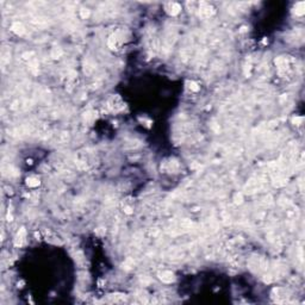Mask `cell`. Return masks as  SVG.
I'll return each instance as SVG.
<instances>
[{
    "instance_id": "16",
    "label": "cell",
    "mask_w": 305,
    "mask_h": 305,
    "mask_svg": "<svg viewBox=\"0 0 305 305\" xmlns=\"http://www.w3.org/2000/svg\"><path fill=\"white\" fill-rule=\"evenodd\" d=\"M32 55H33V53H25V54L23 55V57H24L25 60H29V58H30L29 56H32ZM30 60H31V58H30Z\"/></svg>"
},
{
    "instance_id": "6",
    "label": "cell",
    "mask_w": 305,
    "mask_h": 305,
    "mask_svg": "<svg viewBox=\"0 0 305 305\" xmlns=\"http://www.w3.org/2000/svg\"><path fill=\"white\" fill-rule=\"evenodd\" d=\"M180 10H181V7L178 2H169V4H168V10H167V12L169 14L177 16V14L180 12Z\"/></svg>"
},
{
    "instance_id": "1",
    "label": "cell",
    "mask_w": 305,
    "mask_h": 305,
    "mask_svg": "<svg viewBox=\"0 0 305 305\" xmlns=\"http://www.w3.org/2000/svg\"><path fill=\"white\" fill-rule=\"evenodd\" d=\"M215 14V9L208 4V2H200V7H199V16L202 18H210Z\"/></svg>"
},
{
    "instance_id": "10",
    "label": "cell",
    "mask_w": 305,
    "mask_h": 305,
    "mask_svg": "<svg viewBox=\"0 0 305 305\" xmlns=\"http://www.w3.org/2000/svg\"><path fill=\"white\" fill-rule=\"evenodd\" d=\"M62 55H63V51H62V49H61V48H58V47H55V48L51 50V57H53V58H55V60L60 58Z\"/></svg>"
},
{
    "instance_id": "11",
    "label": "cell",
    "mask_w": 305,
    "mask_h": 305,
    "mask_svg": "<svg viewBox=\"0 0 305 305\" xmlns=\"http://www.w3.org/2000/svg\"><path fill=\"white\" fill-rule=\"evenodd\" d=\"M26 185L30 187H36L40 185V180L37 178H29V179H26Z\"/></svg>"
},
{
    "instance_id": "4",
    "label": "cell",
    "mask_w": 305,
    "mask_h": 305,
    "mask_svg": "<svg viewBox=\"0 0 305 305\" xmlns=\"http://www.w3.org/2000/svg\"><path fill=\"white\" fill-rule=\"evenodd\" d=\"M121 43H122V40H121V37H119L118 33H113L111 37L109 38V41H107V44H109V47L111 49H117L121 45Z\"/></svg>"
},
{
    "instance_id": "3",
    "label": "cell",
    "mask_w": 305,
    "mask_h": 305,
    "mask_svg": "<svg viewBox=\"0 0 305 305\" xmlns=\"http://www.w3.org/2000/svg\"><path fill=\"white\" fill-rule=\"evenodd\" d=\"M25 240H26V230L24 228H22L18 234L16 236V240H14V244L17 247H22L24 243H25Z\"/></svg>"
},
{
    "instance_id": "14",
    "label": "cell",
    "mask_w": 305,
    "mask_h": 305,
    "mask_svg": "<svg viewBox=\"0 0 305 305\" xmlns=\"http://www.w3.org/2000/svg\"><path fill=\"white\" fill-rule=\"evenodd\" d=\"M188 86H190L191 91H194V92L199 91V86H198V83H195L194 81H190V82H188Z\"/></svg>"
},
{
    "instance_id": "13",
    "label": "cell",
    "mask_w": 305,
    "mask_h": 305,
    "mask_svg": "<svg viewBox=\"0 0 305 305\" xmlns=\"http://www.w3.org/2000/svg\"><path fill=\"white\" fill-rule=\"evenodd\" d=\"M80 16H81L82 19L88 18V17H89V10H88V9H81V10H80Z\"/></svg>"
},
{
    "instance_id": "8",
    "label": "cell",
    "mask_w": 305,
    "mask_h": 305,
    "mask_svg": "<svg viewBox=\"0 0 305 305\" xmlns=\"http://www.w3.org/2000/svg\"><path fill=\"white\" fill-rule=\"evenodd\" d=\"M294 12L298 16H303L305 13V2L304 1H300V2H297L296 6H294Z\"/></svg>"
},
{
    "instance_id": "9",
    "label": "cell",
    "mask_w": 305,
    "mask_h": 305,
    "mask_svg": "<svg viewBox=\"0 0 305 305\" xmlns=\"http://www.w3.org/2000/svg\"><path fill=\"white\" fill-rule=\"evenodd\" d=\"M29 66H30V70L33 73V74H37L38 73V62L36 58H31L30 62H29Z\"/></svg>"
},
{
    "instance_id": "2",
    "label": "cell",
    "mask_w": 305,
    "mask_h": 305,
    "mask_svg": "<svg viewBox=\"0 0 305 305\" xmlns=\"http://www.w3.org/2000/svg\"><path fill=\"white\" fill-rule=\"evenodd\" d=\"M123 106L124 105L119 97H112L109 101V107L113 111H119L121 109H123Z\"/></svg>"
},
{
    "instance_id": "17",
    "label": "cell",
    "mask_w": 305,
    "mask_h": 305,
    "mask_svg": "<svg viewBox=\"0 0 305 305\" xmlns=\"http://www.w3.org/2000/svg\"><path fill=\"white\" fill-rule=\"evenodd\" d=\"M125 212L128 213V215H130V213H132V211H131V209L130 208H125Z\"/></svg>"
},
{
    "instance_id": "5",
    "label": "cell",
    "mask_w": 305,
    "mask_h": 305,
    "mask_svg": "<svg viewBox=\"0 0 305 305\" xmlns=\"http://www.w3.org/2000/svg\"><path fill=\"white\" fill-rule=\"evenodd\" d=\"M159 278L163 281V282H172L174 280V274L169 271H163L161 273H159Z\"/></svg>"
},
{
    "instance_id": "12",
    "label": "cell",
    "mask_w": 305,
    "mask_h": 305,
    "mask_svg": "<svg viewBox=\"0 0 305 305\" xmlns=\"http://www.w3.org/2000/svg\"><path fill=\"white\" fill-rule=\"evenodd\" d=\"M131 267H134V260H132L131 258H128L124 262H123V265H122V268H124V269H130Z\"/></svg>"
},
{
    "instance_id": "15",
    "label": "cell",
    "mask_w": 305,
    "mask_h": 305,
    "mask_svg": "<svg viewBox=\"0 0 305 305\" xmlns=\"http://www.w3.org/2000/svg\"><path fill=\"white\" fill-rule=\"evenodd\" d=\"M234 200H235L236 204H241V203H242V200H243V195H242V193H236Z\"/></svg>"
},
{
    "instance_id": "7",
    "label": "cell",
    "mask_w": 305,
    "mask_h": 305,
    "mask_svg": "<svg viewBox=\"0 0 305 305\" xmlns=\"http://www.w3.org/2000/svg\"><path fill=\"white\" fill-rule=\"evenodd\" d=\"M12 31H13L14 33L22 36V35L25 33V26H24L22 23L17 22V23H13V24H12Z\"/></svg>"
}]
</instances>
